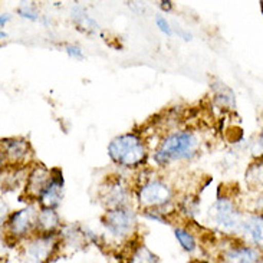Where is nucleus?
<instances>
[{"label": "nucleus", "instance_id": "obj_5", "mask_svg": "<svg viewBox=\"0 0 263 263\" xmlns=\"http://www.w3.org/2000/svg\"><path fill=\"white\" fill-rule=\"evenodd\" d=\"M171 187L161 180H149L141 185L138 192V199L142 206L154 209L167 204L171 200Z\"/></svg>", "mask_w": 263, "mask_h": 263}, {"label": "nucleus", "instance_id": "obj_7", "mask_svg": "<svg viewBox=\"0 0 263 263\" xmlns=\"http://www.w3.org/2000/svg\"><path fill=\"white\" fill-rule=\"evenodd\" d=\"M37 213L35 207L29 206L26 209H22L19 212L12 214V217L7 221V228L10 235L14 237H23L32 232V229L36 228Z\"/></svg>", "mask_w": 263, "mask_h": 263}, {"label": "nucleus", "instance_id": "obj_10", "mask_svg": "<svg viewBox=\"0 0 263 263\" xmlns=\"http://www.w3.org/2000/svg\"><path fill=\"white\" fill-rule=\"evenodd\" d=\"M243 235L252 246L263 252V214H250L243 221Z\"/></svg>", "mask_w": 263, "mask_h": 263}, {"label": "nucleus", "instance_id": "obj_14", "mask_svg": "<svg viewBox=\"0 0 263 263\" xmlns=\"http://www.w3.org/2000/svg\"><path fill=\"white\" fill-rule=\"evenodd\" d=\"M127 189L121 184V181H114L108 184V189L105 190V203L108 206L117 209V207H124L127 201Z\"/></svg>", "mask_w": 263, "mask_h": 263}, {"label": "nucleus", "instance_id": "obj_3", "mask_svg": "<svg viewBox=\"0 0 263 263\" xmlns=\"http://www.w3.org/2000/svg\"><path fill=\"white\" fill-rule=\"evenodd\" d=\"M210 217L213 219L216 228L228 235H240L243 233V221L240 212L236 209L233 201L229 199H219L210 210Z\"/></svg>", "mask_w": 263, "mask_h": 263}, {"label": "nucleus", "instance_id": "obj_24", "mask_svg": "<svg viewBox=\"0 0 263 263\" xmlns=\"http://www.w3.org/2000/svg\"><path fill=\"white\" fill-rule=\"evenodd\" d=\"M161 7H163V9H170L171 3L170 2H163V3H161Z\"/></svg>", "mask_w": 263, "mask_h": 263}, {"label": "nucleus", "instance_id": "obj_17", "mask_svg": "<svg viewBox=\"0 0 263 263\" xmlns=\"http://www.w3.org/2000/svg\"><path fill=\"white\" fill-rule=\"evenodd\" d=\"M158 257L145 246H138L129 257V263H157Z\"/></svg>", "mask_w": 263, "mask_h": 263}, {"label": "nucleus", "instance_id": "obj_16", "mask_svg": "<svg viewBox=\"0 0 263 263\" xmlns=\"http://www.w3.org/2000/svg\"><path fill=\"white\" fill-rule=\"evenodd\" d=\"M174 235H176V239L180 243V246L185 250V252H194L197 245H196V239L194 236L187 230V229L177 228L174 230Z\"/></svg>", "mask_w": 263, "mask_h": 263}, {"label": "nucleus", "instance_id": "obj_13", "mask_svg": "<svg viewBox=\"0 0 263 263\" xmlns=\"http://www.w3.org/2000/svg\"><path fill=\"white\" fill-rule=\"evenodd\" d=\"M59 226V216L55 212V209H46L42 207L37 213L36 220V229L41 235H53V232Z\"/></svg>", "mask_w": 263, "mask_h": 263}, {"label": "nucleus", "instance_id": "obj_22", "mask_svg": "<svg viewBox=\"0 0 263 263\" xmlns=\"http://www.w3.org/2000/svg\"><path fill=\"white\" fill-rule=\"evenodd\" d=\"M9 21V14H2V19H0V26L5 28V23Z\"/></svg>", "mask_w": 263, "mask_h": 263}, {"label": "nucleus", "instance_id": "obj_6", "mask_svg": "<svg viewBox=\"0 0 263 263\" xmlns=\"http://www.w3.org/2000/svg\"><path fill=\"white\" fill-rule=\"evenodd\" d=\"M57 246V237L53 235H37L26 245V259L29 263H45Z\"/></svg>", "mask_w": 263, "mask_h": 263}, {"label": "nucleus", "instance_id": "obj_23", "mask_svg": "<svg viewBox=\"0 0 263 263\" xmlns=\"http://www.w3.org/2000/svg\"><path fill=\"white\" fill-rule=\"evenodd\" d=\"M256 206L260 209V210H263V194L259 197V199H256Z\"/></svg>", "mask_w": 263, "mask_h": 263}, {"label": "nucleus", "instance_id": "obj_1", "mask_svg": "<svg viewBox=\"0 0 263 263\" xmlns=\"http://www.w3.org/2000/svg\"><path fill=\"white\" fill-rule=\"evenodd\" d=\"M197 148H199V140L196 135L189 131H177L167 135L160 142L158 148L154 153V160L158 164L164 165L176 160L190 158L194 156Z\"/></svg>", "mask_w": 263, "mask_h": 263}, {"label": "nucleus", "instance_id": "obj_9", "mask_svg": "<svg viewBox=\"0 0 263 263\" xmlns=\"http://www.w3.org/2000/svg\"><path fill=\"white\" fill-rule=\"evenodd\" d=\"M50 181H52V173L42 165H36L35 168L29 173L28 180H26V193L32 197L41 199Z\"/></svg>", "mask_w": 263, "mask_h": 263}, {"label": "nucleus", "instance_id": "obj_15", "mask_svg": "<svg viewBox=\"0 0 263 263\" xmlns=\"http://www.w3.org/2000/svg\"><path fill=\"white\" fill-rule=\"evenodd\" d=\"M246 181L250 187H262L263 185V157H259L255 163L249 165L246 170Z\"/></svg>", "mask_w": 263, "mask_h": 263}, {"label": "nucleus", "instance_id": "obj_2", "mask_svg": "<svg viewBox=\"0 0 263 263\" xmlns=\"http://www.w3.org/2000/svg\"><path fill=\"white\" fill-rule=\"evenodd\" d=\"M108 154L121 167H137L145 158V145L138 135L122 134L109 142Z\"/></svg>", "mask_w": 263, "mask_h": 263}, {"label": "nucleus", "instance_id": "obj_8", "mask_svg": "<svg viewBox=\"0 0 263 263\" xmlns=\"http://www.w3.org/2000/svg\"><path fill=\"white\" fill-rule=\"evenodd\" d=\"M263 252L252 245H237L229 248L223 253L226 263H259L262 260Z\"/></svg>", "mask_w": 263, "mask_h": 263}, {"label": "nucleus", "instance_id": "obj_18", "mask_svg": "<svg viewBox=\"0 0 263 263\" xmlns=\"http://www.w3.org/2000/svg\"><path fill=\"white\" fill-rule=\"evenodd\" d=\"M17 12H19V14H21L22 17H25V19H29V21H39V13H37L32 6H28V5L21 6Z\"/></svg>", "mask_w": 263, "mask_h": 263}, {"label": "nucleus", "instance_id": "obj_19", "mask_svg": "<svg viewBox=\"0 0 263 263\" xmlns=\"http://www.w3.org/2000/svg\"><path fill=\"white\" fill-rule=\"evenodd\" d=\"M156 23H157V26H158V29H160L163 33H165V35H168V36L173 33V30H171L170 28V23L167 22L165 17H163V16H157Z\"/></svg>", "mask_w": 263, "mask_h": 263}, {"label": "nucleus", "instance_id": "obj_11", "mask_svg": "<svg viewBox=\"0 0 263 263\" xmlns=\"http://www.w3.org/2000/svg\"><path fill=\"white\" fill-rule=\"evenodd\" d=\"M29 153V144L19 138H6L2 140V154L10 163L17 164L23 161Z\"/></svg>", "mask_w": 263, "mask_h": 263}, {"label": "nucleus", "instance_id": "obj_12", "mask_svg": "<svg viewBox=\"0 0 263 263\" xmlns=\"http://www.w3.org/2000/svg\"><path fill=\"white\" fill-rule=\"evenodd\" d=\"M62 187H64V180L62 177H53L52 176V181L49 185L46 187V190L41 197V203L42 207L46 209H55L61 204V200H62Z\"/></svg>", "mask_w": 263, "mask_h": 263}, {"label": "nucleus", "instance_id": "obj_21", "mask_svg": "<svg viewBox=\"0 0 263 263\" xmlns=\"http://www.w3.org/2000/svg\"><path fill=\"white\" fill-rule=\"evenodd\" d=\"M252 149H253V154L255 156L263 157V134L257 137V140L252 145Z\"/></svg>", "mask_w": 263, "mask_h": 263}, {"label": "nucleus", "instance_id": "obj_20", "mask_svg": "<svg viewBox=\"0 0 263 263\" xmlns=\"http://www.w3.org/2000/svg\"><path fill=\"white\" fill-rule=\"evenodd\" d=\"M65 50H66V53H68L69 57L75 58V59H84V53H82L81 48L75 46V45H66V46H65Z\"/></svg>", "mask_w": 263, "mask_h": 263}, {"label": "nucleus", "instance_id": "obj_4", "mask_svg": "<svg viewBox=\"0 0 263 263\" xmlns=\"http://www.w3.org/2000/svg\"><path fill=\"white\" fill-rule=\"evenodd\" d=\"M102 223L108 232L114 237H125L133 233L137 224V216L134 210L127 207H117L111 209L102 217Z\"/></svg>", "mask_w": 263, "mask_h": 263}]
</instances>
